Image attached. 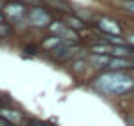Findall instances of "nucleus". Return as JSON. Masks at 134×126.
<instances>
[{
    "label": "nucleus",
    "mask_w": 134,
    "mask_h": 126,
    "mask_svg": "<svg viewBox=\"0 0 134 126\" xmlns=\"http://www.w3.org/2000/svg\"><path fill=\"white\" fill-rule=\"evenodd\" d=\"M96 84H97L99 90H103L105 93H110V95H121V93H125L127 90H130L134 86L130 77H127L123 73H118V71L101 75Z\"/></svg>",
    "instance_id": "1"
},
{
    "label": "nucleus",
    "mask_w": 134,
    "mask_h": 126,
    "mask_svg": "<svg viewBox=\"0 0 134 126\" xmlns=\"http://www.w3.org/2000/svg\"><path fill=\"white\" fill-rule=\"evenodd\" d=\"M30 20H31L35 26H46V24L50 22V17H48V13H46V11H42V9L35 8V9H31V11H30Z\"/></svg>",
    "instance_id": "2"
},
{
    "label": "nucleus",
    "mask_w": 134,
    "mask_h": 126,
    "mask_svg": "<svg viewBox=\"0 0 134 126\" xmlns=\"http://www.w3.org/2000/svg\"><path fill=\"white\" fill-rule=\"evenodd\" d=\"M99 28L107 33H112V35H118L119 33V26L114 22V20H108V18H101L99 20Z\"/></svg>",
    "instance_id": "3"
},
{
    "label": "nucleus",
    "mask_w": 134,
    "mask_h": 126,
    "mask_svg": "<svg viewBox=\"0 0 134 126\" xmlns=\"http://www.w3.org/2000/svg\"><path fill=\"white\" fill-rule=\"evenodd\" d=\"M22 13H24V8L20 4H9V6H6V15L11 17V18H20Z\"/></svg>",
    "instance_id": "4"
},
{
    "label": "nucleus",
    "mask_w": 134,
    "mask_h": 126,
    "mask_svg": "<svg viewBox=\"0 0 134 126\" xmlns=\"http://www.w3.org/2000/svg\"><path fill=\"white\" fill-rule=\"evenodd\" d=\"M52 31H55L59 37H64V39H75V33L74 31H70V29H66L64 26H61V24H53L52 26Z\"/></svg>",
    "instance_id": "5"
},
{
    "label": "nucleus",
    "mask_w": 134,
    "mask_h": 126,
    "mask_svg": "<svg viewBox=\"0 0 134 126\" xmlns=\"http://www.w3.org/2000/svg\"><path fill=\"white\" fill-rule=\"evenodd\" d=\"M127 66H130V64L125 59H112L110 60V68H114V70L116 68H127Z\"/></svg>",
    "instance_id": "6"
},
{
    "label": "nucleus",
    "mask_w": 134,
    "mask_h": 126,
    "mask_svg": "<svg viewBox=\"0 0 134 126\" xmlns=\"http://www.w3.org/2000/svg\"><path fill=\"white\" fill-rule=\"evenodd\" d=\"M92 62L97 64V66H105V64H110V60L105 57V55H94L92 57Z\"/></svg>",
    "instance_id": "7"
},
{
    "label": "nucleus",
    "mask_w": 134,
    "mask_h": 126,
    "mask_svg": "<svg viewBox=\"0 0 134 126\" xmlns=\"http://www.w3.org/2000/svg\"><path fill=\"white\" fill-rule=\"evenodd\" d=\"M0 113H2V115H6V117H8L9 121H15V122H17V121H20V115H19L17 111H9V110H0Z\"/></svg>",
    "instance_id": "8"
},
{
    "label": "nucleus",
    "mask_w": 134,
    "mask_h": 126,
    "mask_svg": "<svg viewBox=\"0 0 134 126\" xmlns=\"http://www.w3.org/2000/svg\"><path fill=\"white\" fill-rule=\"evenodd\" d=\"M68 24H70V26H72V24H74V26H75V28H81V22H79V20H77V18H68Z\"/></svg>",
    "instance_id": "9"
},
{
    "label": "nucleus",
    "mask_w": 134,
    "mask_h": 126,
    "mask_svg": "<svg viewBox=\"0 0 134 126\" xmlns=\"http://www.w3.org/2000/svg\"><path fill=\"white\" fill-rule=\"evenodd\" d=\"M4 35H8V28L0 24V37H4Z\"/></svg>",
    "instance_id": "10"
},
{
    "label": "nucleus",
    "mask_w": 134,
    "mask_h": 126,
    "mask_svg": "<svg viewBox=\"0 0 134 126\" xmlns=\"http://www.w3.org/2000/svg\"><path fill=\"white\" fill-rule=\"evenodd\" d=\"M57 42H59V39H57V37H55V39H53V40H48V42H46V46H48V48H50V46H53V44H57Z\"/></svg>",
    "instance_id": "11"
},
{
    "label": "nucleus",
    "mask_w": 134,
    "mask_h": 126,
    "mask_svg": "<svg viewBox=\"0 0 134 126\" xmlns=\"http://www.w3.org/2000/svg\"><path fill=\"white\" fill-rule=\"evenodd\" d=\"M24 2H30V4H35V2H39V0H24Z\"/></svg>",
    "instance_id": "12"
},
{
    "label": "nucleus",
    "mask_w": 134,
    "mask_h": 126,
    "mask_svg": "<svg viewBox=\"0 0 134 126\" xmlns=\"http://www.w3.org/2000/svg\"><path fill=\"white\" fill-rule=\"evenodd\" d=\"M129 8H130V9L134 11V2H130V4H129Z\"/></svg>",
    "instance_id": "13"
},
{
    "label": "nucleus",
    "mask_w": 134,
    "mask_h": 126,
    "mask_svg": "<svg viewBox=\"0 0 134 126\" xmlns=\"http://www.w3.org/2000/svg\"><path fill=\"white\" fill-rule=\"evenodd\" d=\"M130 42H132V44H134V37H130Z\"/></svg>",
    "instance_id": "14"
},
{
    "label": "nucleus",
    "mask_w": 134,
    "mask_h": 126,
    "mask_svg": "<svg viewBox=\"0 0 134 126\" xmlns=\"http://www.w3.org/2000/svg\"><path fill=\"white\" fill-rule=\"evenodd\" d=\"M0 24H2V15H0Z\"/></svg>",
    "instance_id": "15"
}]
</instances>
